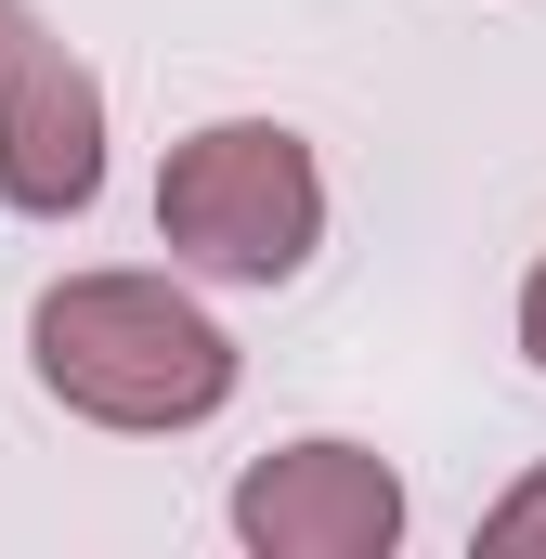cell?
<instances>
[{
  "label": "cell",
  "instance_id": "3957f363",
  "mask_svg": "<svg viewBox=\"0 0 546 559\" xmlns=\"http://www.w3.org/2000/svg\"><path fill=\"white\" fill-rule=\"evenodd\" d=\"M92 195H105V79L26 0H0V209L79 222Z\"/></svg>",
  "mask_w": 546,
  "mask_h": 559
},
{
  "label": "cell",
  "instance_id": "277c9868",
  "mask_svg": "<svg viewBox=\"0 0 546 559\" xmlns=\"http://www.w3.org/2000/svg\"><path fill=\"white\" fill-rule=\"evenodd\" d=\"M235 534L261 559H391L404 547V468L365 442H286L235 481Z\"/></svg>",
  "mask_w": 546,
  "mask_h": 559
},
{
  "label": "cell",
  "instance_id": "8992f818",
  "mask_svg": "<svg viewBox=\"0 0 546 559\" xmlns=\"http://www.w3.org/2000/svg\"><path fill=\"white\" fill-rule=\"evenodd\" d=\"M521 352L546 365V261H534V286H521Z\"/></svg>",
  "mask_w": 546,
  "mask_h": 559
},
{
  "label": "cell",
  "instance_id": "5b68a950",
  "mask_svg": "<svg viewBox=\"0 0 546 559\" xmlns=\"http://www.w3.org/2000/svg\"><path fill=\"white\" fill-rule=\"evenodd\" d=\"M482 559H546V468L521 481V495L482 508Z\"/></svg>",
  "mask_w": 546,
  "mask_h": 559
},
{
  "label": "cell",
  "instance_id": "7a4b0ae2",
  "mask_svg": "<svg viewBox=\"0 0 546 559\" xmlns=\"http://www.w3.org/2000/svg\"><path fill=\"white\" fill-rule=\"evenodd\" d=\"M156 248L222 286H286L325 248V169L286 118H209L156 169Z\"/></svg>",
  "mask_w": 546,
  "mask_h": 559
},
{
  "label": "cell",
  "instance_id": "6da1fadb",
  "mask_svg": "<svg viewBox=\"0 0 546 559\" xmlns=\"http://www.w3.org/2000/svg\"><path fill=\"white\" fill-rule=\"evenodd\" d=\"M26 365L92 429H209L235 404V338L169 274H66L26 312Z\"/></svg>",
  "mask_w": 546,
  "mask_h": 559
}]
</instances>
